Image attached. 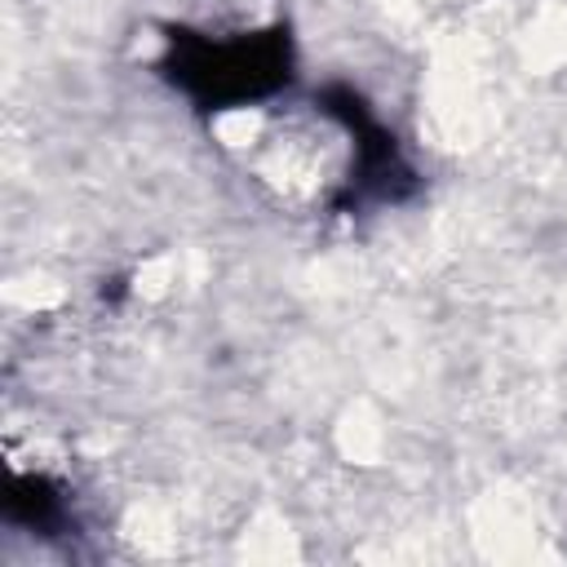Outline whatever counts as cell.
Returning a JSON list of instances; mask_svg holds the SVG:
<instances>
[{
    "label": "cell",
    "mask_w": 567,
    "mask_h": 567,
    "mask_svg": "<svg viewBox=\"0 0 567 567\" xmlns=\"http://www.w3.org/2000/svg\"><path fill=\"white\" fill-rule=\"evenodd\" d=\"M168 75L177 89H186L199 106H244L257 97H270L288 84L292 49L288 31H257L239 40H208V35H173Z\"/></svg>",
    "instance_id": "obj_1"
},
{
    "label": "cell",
    "mask_w": 567,
    "mask_h": 567,
    "mask_svg": "<svg viewBox=\"0 0 567 567\" xmlns=\"http://www.w3.org/2000/svg\"><path fill=\"white\" fill-rule=\"evenodd\" d=\"M4 514L22 527H35V532H49L62 523L66 505L58 496V487L49 478H35V474H22L9 483V496H4Z\"/></svg>",
    "instance_id": "obj_2"
}]
</instances>
